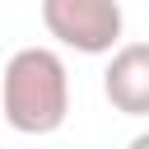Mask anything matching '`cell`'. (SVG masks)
I'll list each match as a JSON object with an SVG mask.
<instances>
[{
    "mask_svg": "<svg viewBox=\"0 0 149 149\" xmlns=\"http://www.w3.org/2000/svg\"><path fill=\"white\" fill-rule=\"evenodd\" d=\"M0 112L19 135H51L70 116V74L51 47H19L0 70Z\"/></svg>",
    "mask_w": 149,
    "mask_h": 149,
    "instance_id": "obj_1",
    "label": "cell"
},
{
    "mask_svg": "<svg viewBox=\"0 0 149 149\" xmlns=\"http://www.w3.org/2000/svg\"><path fill=\"white\" fill-rule=\"evenodd\" d=\"M42 23L61 47L102 56V51H116L126 14H121V0H42Z\"/></svg>",
    "mask_w": 149,
    "mask_h": 149,
    "instance_id": "obj_2",
    "label": "cell"
},
{
    "mask_svg": "<svg viewBox=\"0 0 149 149\" xmlns=\"http://www.w3.org/2000/svg\"><path fill=\"white\" fill-rule=\"evenodd\" d=\"M102 93L121 116H149V42H121L112 51Z\"/></svg>",
    "mask_w": 149,
    "mask_h": 149,
    "instance_id": "obj_3",
    "label": "cell"
},
{
    "mask_svg": "<svg viewBox=\"0 0 149 149\" xmlns=\"http://www.w3.org/2000/svg\"><path fill=\"white\" fill-rule=\"evenodd\" d=\"M126 149H149V130H140V135H135V140H130Z\"/></svg>",
    "mask_w": 149,
    "mask_h": 149,
    "instance_id": "obj_4",
    "label": "cell"
}]
</instances>
